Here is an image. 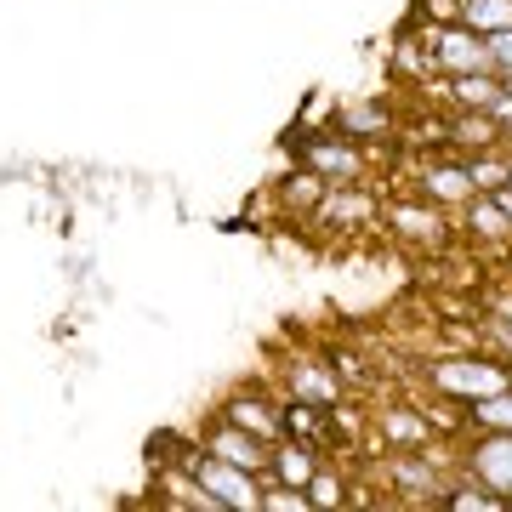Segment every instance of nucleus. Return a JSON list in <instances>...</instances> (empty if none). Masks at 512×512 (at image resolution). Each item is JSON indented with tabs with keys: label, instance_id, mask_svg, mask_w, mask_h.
I'll return each instance as SVG.
<instances>
[{
	"label": "nucleus",
	"instance_id": "13",
	"mask_svg": "<svg viewBox=\"0 0 512 512\" xmlns=\"http://www.w3.org/2000/svg\"><path fill=\"white\" fill-rule=\"evenodd\" d=\"M200 450H211V456L234 461V467H251V473H268V456H274V444L256 439V433H245L239 421L228 416H211L200 427Z\"/></svg>",
	"mask_w": 512,
	"mask_h": 512
},
{
	"label": "nucleus",
	"instance_id": "16",
	"mask_svg": "<svg viewBox=\"0 0 512 512\" xmlns=\"http://www.w3.org/2000/svg\"><path fill=\"white\" fill-rule=\"evenodd\" d=\"M319 444H302V439H274V456H268V484H296V490H308V478L319 473Z\"/></svg>",
	"mask_w": 512,
	"mask_h": 512
},
{
	"label": "nucleus",
	"instance_id": "27",
	"mask_svg": "<svg viewBox=\"0 0 512 512\" xmlns=\"http://www.w3.org/2000/svg\"><path fill=\"white\" fill-rule=\"evenodd\" d=\"M421 23H461V0H416Z\"/></svg>",
	"mask_w": 512,
	"mask_h": 512
},
{
	"label": "nucleus",
	"instance_id": "28",
	"mask_svg": "<svg viewBox=\"0 0 512 512\" xmlns=\"http://www.w3.org/2000/svg\"><path fill=\"white\" fill-rule=\"evenodd\" d=\"M484 40H490V69L507 80L512 74V29H495V35H484Z\"/></svg>",
	"mask_w": 512,
	"mask_h": 512
},
{
	"label": "nucleus",
	"instance_id": "1",
	"mask_svg": "<svg viewBox=\"0 0 512 512\" xmlns=\"http://www.w3.org/2000/svg\"><path fill=\"white\" fill-rule=\"evenodd\" d=\"M421 382L433 387L444 404H478V399H495V393H507L512 387V365L501 353L478 348V353H439V359H427L421 365Z\"/></svg>",
	"mask_w": 512,
	"mask_h": 512
},
{
	"label": "nucleus",
	"instance_id": "30",
	"mask_svg": "<svg viewBox=\"0 0 512 512\" xmlns=\"http://www.w3.org/2000/svg\"><path fill=\"white\" fill-rule=\"evenodd\" d=\"M490 313H501V319H512V291H495V296H490Z\"/></svg>",
	"mask_w": 512,
	"mask_h": 512
},
{
	"label": "nucleus",
	"instance_id": "3",
	"mask_svg": "<svg viewBox=\"0 0 512 512\" xmlns=\"http://www.w3.org/2000/svg\"><path fill=\"white\" fill-rule=\"evenodd\" d=\"M177 461H183L194 478H200L205 490L217 495L222 512H262V473H251V467H234V461L211 456V450H200V444L177 450Z\"/></svg>",
	"mask_w": 512,
	"mask_h": 512
},
{
	"label": "nucleus",
	"instance_id": "18",
	"mask_svg": "<svg viewBox=\"0 0 512 512\" xmlns=\"http://www.w3.org/2000/svg\"><path fill=\"white\" fill-rule=\"evenodd\" d=\"M495 97H501V74H439V103L444 109L490 114Z\"/></svg>",
	"mask_w": 512,
	"mask_h": 512
},
{
	"label": "nucleus",
	"instance_id": "7",
	"mask_svg": "<svg viewBox=\"0 0 512 512\" xmlns=\"http://www.w3.org/2000/svg\"><path fill=\"white\" fill-rule=\"evenodd\" d=\"M456 473L495 490L512 507V433H473L456 450Z\"/></svg>",
	"mask_w": 512,
	"mask_h": 512
},
{
	"label": "nucleus",
	"instance_id": "25",
	"mask_svg": "<svg viewBox=\"0 0 512 512\" xmlns=\"http://www.w3.org/2000/svg\"><path fill=\"white\" fill-rule=\"evenodd\" d=\"M461 23H467V29H478V35L512 29V0H461Z\"/></svg>",
	"mask_w": 512,
	"mask_h": 512
},
{
	"label": "nucleus",
	"instance_id": "4",
	"mask_svg": "<svg viewBox=\"0 0 512 512\" xmlns=\"http://www.w3.org/2000/svg\"><path fill=\"white\" fill-rule=\"evenodd\" d=\"M296 165L319 171L325 183H370V148L342 137L336 126H319L296 143Z\"/></svg>",
	"mask_w": 512,
	"mask_h": 512
},
{
	"label": "nucleus",
	"instance_id": "24",
	"mask_svg": "<svg viewBox=\"0 0 512 512\" xmlns=\"http://www.w3.org/2000/svg\"><path fill=\"white\" fill-rule=\"evenodd\" d=\"M444 507L450 512H507V501L495 490H484V484H473V478H456V484L444 490Z\"/></svg>",
	"mask_w": 512,
	"mask_h": 512
},
{
	"label": "nucleus",
	"instance_id": "17",
	"mask_svg": "<svg viewBox=\"0 0 512 512\" xmlns=\"http://www.w3.org/2000/svg\"><path fill=\"white\" fill-rule=\"evenodd\" d=\"M330 126L370 148V143H387L393 137V109L387 103H342V109L330 114Z\"/></svg>",
	"mask_w": 512,
	"mask_h": 512
},
{
	"label": "nucleus",
	"instance_id": "19",
	"mask_svg": "<svg viewBox=\"0 0 512 512\" xmlns=\"http://www.w3.org/2000/svg\"><path fill=\"white\" fill-rule=\"evenodd\" d=\"M393 80H439V63H433V46H427V35H416V29H399L393 35Z\"/></svg>",
	"mask_w": 512,
	"mask_h": 512
},
{
	"label": "nucleus",
	"instance_id": "5",
	"mask_svg": "<svg viewBox=\"0 0 512 512\" xmlns=\"http://www.w3.org/2000/svg\"><path fill=\"white\" fill-rule=\"evenodd\" d=\"M382 228L399 239V245H410V251H444L450 234H456L450 211L433 205V200H421V194H410V200H387L382 205Z\"/></svg>",
	"mask_w": 512,
	"mask_h": 512
},
{
	"label": "nucleus",
	"instance_id": "22",
	"mask_svg": "<svg viewBox=\"0 0 512 512\" xmlns=\"http://www.w3.org/2000/svg\"><path fill=\"white\" fill-rule=\"evenodd\" d=\"M461 421H467V433H512V387L507 393H495V399L467 404Z\"/></svg>",
	"mask_w": 512,
	"mask_h": 512
},
{
	"label": "nucleus",
	"instance_id": "2",
	"mask_svg": "<svg viewBox=\"0 0 512 512\" xmlns=\"http://www.w3.org/2000/svg\"><path fill=\"white\" fill-rule=\"evenodd\" d=\"M382 478L404 501H416V507H444V490L456 484L450 478V456H444L439 444L433 450H387Z\"/></svg>",
	"mask_w": 512,
	"mask_h": 512
},
{
	"label": "nucleus",
	"instance_id": "29",
	"mask_svg": "<svg viewBox=\"0 0 512 512\" xmlns=\"http://www.w3.org/2000/svg\"><path fill=\"white\" fill-rule=\"evenodd\" d=\"M490 120H495V131H501V143L512 148V92L501 86V97L490 103Z\"/></svg>",
	"mask_w": 512,
	"mask_h": 512
},
{
	"label": "nucleus",
	"instance_id": "15",
	"mask_svg": "<svg viewBox=\"0 0 512 512\" xmlns=\"http://www.w3.org/2000/svg\"><path fill=\"white\" fill-rule=\"evenodd\" d=\"M456 217H461V234L473 239V245L512 251V217H507V205H501V194H473Z\"/></svg>",
	"mask_w": 512,
	"mask_h": 512
},
{
	"label": "nucleus",
	"instance_id": "10",
	"mask_svg": "<svg viewBox=\"0 0 512 512\" xmlns=\"http://www.w3.org/2000/svg\"><path fill=\"white\" fill-rule=\"evenodd\" d=\"M370 433H376V450H433L444 444L439 433V416H427L421 404H382L376 416H370Z\"/></svg>",
	"mask_w": 512,
	"mask_h": 512
},
{
	"label": "nucleus",
	"instance_id": "31",
	"mask_svg": "<svg viewBox=\"0 0 512 512\" xmlns=\"http://www.w3.org/2000/svg\"><path fill=\"white\" fill-rule=\"evenodd\" d=\"M501 205H507V217H512V183H507V188H501Z\"/></svg>",
	"mask_w": 512,
	"mask_h": 512
},
{
	"label": "nucleus",
	"instance_id": "9",
	"mask_svg": "<svg viewBox=\"0 0 512 512\" xmlns=\"http://www.w3.org/2000/svg\"><path fill=\"white\" fill-rule=\"evenodd\" d=\"M421 35L433 46L439 74H495L490 69V40L467 23H421Z\"/></svg>",
	"mask_w": 512,
	"mask_h": 512
},
{
	"label": "nucleus",
	"instance_id": "6",
	"mask_svg": "<svg viewBox=\"0 0 512 512\" xmlns=\"http://www.w3.org/2000/svg\"><path fill=\"white\" fill-rule=\"evenodd\" d=\"M279 399H308V404H325V410H336V404L348 399V376L336 370V359H319V353H296V359H285L279 365Z\"/></svg>",
	"mask_w": 512,
	"mask_h": 512
},
{
	"label": "nucleus",
	"instance_id": "23",
	"mask_svg": "<svg viewBox=\"0 0 512 512\" xmlns=\"http://www.w3.org/2000/svg\"><path fill=\"white\" fill-rule=\"evenodd\" d=\"M308 501H313V512L348 507V501H353V495H348V473H342V467H330V461H319V473L308 478Z\"/></svg>",
	"mask_w": 512,
	"mask_h": 512
},
{
	"label": "nucleus",
	"instance_id": "8",
	"mask_svg": "<svg viewBox=\"0 0 512 512\" xmlns=\"http://www.w3.org/2000/svg\"><path fill=\"white\" fill-rule=\"evenodd\" d=\"M313 222L325 234H359L370 222H382V194L370 183H330L313 205Z\"/></svg>",
	"mask_w": 512,
	"mask_h": 512
},
{
	"label": "nucleus",
	"instance_id": "11",
	"mask_svg": "<svg viewBox=\"0 0 512 512\" xmlns=\"http://www.w3.org/2000/svg\"><path fill=\"white\" fill-rule=\"evenodd\" d=\"M416 194L421 200H433V205H444V211H461V205L473 200L478 188H473V177H467V154H421L416 160Z\"/></svg>",
	"mask_w": 512,
	"mask_h": 512
},
{
	"label": "nucleus",
	"instance_id": "21",
	"mask_svg": "<svg viewBox=\"0 0 512 512\" xmlns=\"http://www.w3.org/2000/svg\"><path fill=\"white\" fill-rule=\"evenodd\" d=\"M325 177L319 171H308V165H296L291 177L279 183V205H285V217H313V205H319V194H325Z\"/></svg>",
	"mask_w": 512,
	"mask_h": 512
},
{
	"label": "nucleus",
	"instance_id": "20",
	"mask_svg": "<svg viewBox=\"0 0 512 512\" xmlns=\"http://www.w3.org/2000/svg\"><path fill=\"white\" fill-rule=\"evenodd\" d=\"M467 177L478 194H501L512 183V148H473L467 154Z\"/></svg>",
	"mask_w": 512,
	"mask_h": 512
},
{
	"label": "nucleus",
	"instance_id": "14",
	"mask_svg": "<svg viewBox=\"0 0 512 512\" xmlns=\"http://www.w3.org/2000/svg\"><path fill=\"white\" fill-rule=\"evenodd\" d=\"M154 507H177V512H222V501L205 490L200 478L188 473L183 461L171 456L154 467Z\"/></svg>",
	"mask_w": 512,
	"mask_h": 512
},
{
	"label": "nucleus",
	"instance_id": "26",
	"mask_svg": "<svg viewBox=\"0 0 512 512\" xmlns=\"http://www.w3.org/2000/svg\"><path fill=\"white\" fill-rule=\"evenodd\" d=\"M484 348L501 353L512 365V319H501V313H484Z\"/></svg>",
	"mask_w": 512,
	"mask_h": 512
},
{
	"label": "nucleus",
	"instance_id": "12",
	"mask_svg": "<svg viewBox=\"0 0 512 512\" xmlns=\"http://www.w3.org/2000/svg\"><path fill=\"white\" fill-rule=\"evenodd\" d=\"M217 416H228V421H239L245 433H256V439H285V399H279V387L268 393V387H234L228 399H222V410Z\"/></svg>",
	"mask_w": 512,
	"mask_h": 512
}]
</instances>
